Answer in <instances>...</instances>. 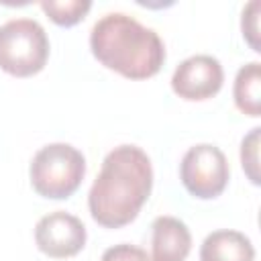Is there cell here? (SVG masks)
I'll list each match as a JSON object with an SVG mask.
<instances>
[{
  "mask_svg": "<svg viewBox=\"0 0 261 261\" xmlns=\"http://www.w3.org/2000/svg\"><path fill=\"white\" fill-rule=\"evenodd\" d=\"M230 167L224 153L212 143H198L186 151L179 163L184 188L200 200L216 198L228 184Z\"/></svg>",
  "mask_w": 261,
  "mask_h": 261,
  "instance_id": "cell-5",
  "label": "cell"
},
{
  "mask_svg": "<svg viewBox=\"0 0 261 261\" xmlns=\"http://www.w3.org/2000/svg\"><path fill=\"white\" fill-rule=\"evenodd\" d=\"M232 96L237 108L247 116H261V63L249 61L245 63L234 77Z\"/></svg>",
  "mask_w": 261,
  "mask_h": 261,
  "instance_id": "cell-10",
  "label": "cell"
},
{
  "mask_svg": "<svg viewBox=\"0 0 261 261\" xmlns=\"http://www.w3.org/2000/svg\"><path fill=\"white\" fill-rule=\"evenodd\" d=\"M86 239L88 234L84 222L65 210L45 214L35 226L37 249L53 259H67L77 255L84 249Z\"/></svg>",
  "mask_w": 261,
  "mask_h": 261,
  "instance_id": "cell-6",
  "label": "cell"
},
{
  "mask_svg": "<svg viewBox=\"0 0 261 261\" xmlns=\"http://www.w3.org/2000/svg\"><path fill=\"white\" fill-rule=\"evenodd\" d=\"M151 228L149 261H186L192 249V232L184 220L175 216H157Z\"/></svg>",
  "mask_w": 261,
  "mask_h": 261,
  "instance_id": "cell-8",
  "label": "cell"
},
{
  "mask_svg": "<svg viewBox=\"0 0 261 261\" xmlns=\"http://www.w3.org/2000/svg\"><path fill=\"white\" fill-rule=\"evenodd\" d=\"M49 57L45 29L33 18H10L0 24V69L14 77L39 73Z\"/></svg>",
  "mask_w": 261,
  "mask_h": 261,
  "instance_id": "cell-4",
  "label": "cell"
},
{
  "mask_svg": "<svg viewBox=\"0 0 261 261\" xmlns=\"http://www.w3.org/2000/svg\"><path fill=\"white\" fill-rule=\"evenodd\" d=\"M259 8L261 2L259 0H251L245 8H243V18H241V29H243V37L249 41L253 51H261L259 47Z\"/></svg>",
  "mask_w": 261,
  "mask_h": 261,
  "instance_id": "cell-13",
  "label": "cell"
},
{
  "mask_svg": "<svg viewBox=\"0 0 261 261\" xmlns=\"http://www.w3.org/2000/svg\"><path fill=\"white\" fill-rule=\"evenodd\" d=\"M259 135H261V128L255 126L241 141V163H243L247 177L255 186H259V181H261V175H259Z\"/></svg>",
  "mask_w": 261,
  "mask_h": 261,
  "instance_id": "cell-12",
  "label": "cell"
},
{
  "mask_svg": "<svg viewBox=\"0 0 261 261\" xmlns=\"http://www.w3.org/2000/svg\"><path fill=\"white\" fill-rule=\"evenodd\" d=\"M200 261H255V247L247 234L220 228L202 241Z\"/></svg>",
  "mask_w": 261,
  "mask_h": 261,
  "instance_id": "cell-9",
  "label": "cell"
},
{
  "mask_svg": "<svg viewBox=\"0 0 261 261\" xmlns=\"http://www.w3.org/2000/svg\"><path fill=\"white\" fill-rule=\"evenodd\" d=\"M33 190L49 200L69 198L86 175V157L69 143L41 147L29 167Z\"/></svg>",
  "mask_w": 261,
  "mask_h": 261,
  "instance_id": "cell-3",
  "label": "cell"
},
{
  "mask_svg": "<svg viewBox=\"0 0 261 261\" xmlns=\"http://www.w3.org/2000/svg\"><path fill=\"white\" fill-rule=\"evenodd\" d=\"M92 55L108 69L128 77H153L165 61L161 37L124 12H108L90 31Z\"/></svg>",
  "mask_w": 261,
  "mask_h": 261,
  "instance_id": "cell-2",
  "label": "cell"
},
{
  "mask_svg": "<svg viewBox=\"0 0 261 261\" xmlns=\"http://www.w3.org/2000/svg\"><path fill=\"white\" fill-rule=\"evenodd\" d=\"M224 82V69L222 63L208 53H198L188 59H184L173 75H171V88L173 92L184 100H206L220 92Z\"/></svg>",
  "mask_w": 261,
  "mask_h": 261,
  "instance_id": "cell-7",
  "label": "cell"
},
{
  "mask_svg": "<svg viewBox=\"0 0 261 261\" xmlns=\"http://www.w3.org/2000/svg\"><path fill=\"white\" fill-rule=\"evenodd\" d=\"M43 12L59 27H73L77 24L88 10L92 8L90 0H43Z\"/></svg>",
  "mask_w": 261,
  "mask_h": 261,
  "instance_id": "cell-11",
  "label": "cell"
},
{
  "mask_svg": "<svg viewBox=\"0 0 261 261\" xmlns=\"http://www.w3.org/2000/svg\"><path fill=\"white\" fill-rule=\"evenodd\" d=\"M100 261H149L145 249L130 245V243H118L114 247H108Z\"/></svg>",
  "mask_w": 261,
  "mask_h": 261,
  "instance_id": "cell-14",
  "label": "cell"
},
{
  "mask_svg": "<svg viewBox=\"0 0 261 261\" xmlns=\"http://www.w3.org/2000/svg\"><path fill=\"white\" fill-rule=\"evenodd\" d=\"M153 188V165L137 145H118L102 161L90 194L92 218L104 228H120L133 222Z\"/></svg>",
  "mask_w": 261,
  "mask_h": 261,
  "instance_id": "cell-1",
  "label": "cell"
}]
</instances>
